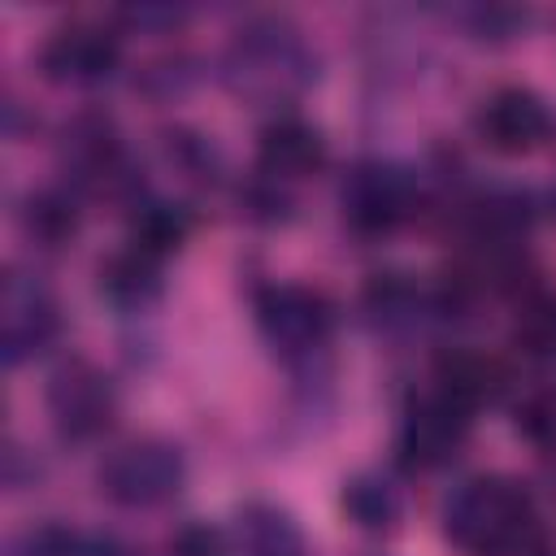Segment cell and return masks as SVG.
Segmentation results:
<instances>
[{"label":"cell","instance_id":"4","mask_svg":"<svg viewBox=\"0 0 556 556\" xmlns=\"http://www.w3.org/2000/svg\"><path fill=\"white\" fill-rule=\"evenodd\" d=\"M256 326L282 356H308L317 352L334 330V304L313 287H265L256 295Z\"/></svg>","mask_w":556,"mask_h":556},{"label":"cell","instance_id":"23","mask_svg":"<svg viewBox=\"0 0 556 556\" xmlns=\"http://www.w3.org/2000/svg\"><path fill=\"white\" fill-rule=\"evenodd\" d=\"M517 343L534 356H552L556 352V304L526 308L521 321H517Z\"/></svg>","mask_w":556,"mask_h":556},{"label":"cell","instance_id":"16","mask_svg":"<svg viewBox=\"0 0 556 556\" xmlns=\"http://www.w3.org/2000/svg\"><path fill=\"white\" fill-rule=\"evenodd\" d=\"M500 378H504L500 365L478 352H452L439 361V391H447L465 408H478L482 400H491L500 391Z\"/></svg>","mask_w":556,"mask_h":556},{"label":"cell","instance_id":"18","mask_svg":"<svg viewBox=\"0 0 556 556\" xmlns=\"http://www.w3.org/2000/svg\"><path fill=\"white\" fill-rule=\"evenodd\" d=\"M187 230H191L187 208H178V204H143L130 217V248H139V252L161 261L165 252H174L187 239Z\"/></svg>","mask_w":556,"mask_h":556},{"label":"cell","instance_id":"7","mask_svg":"<svg viewBox=\"0 0 556 556\" xmlns=\"http://www.w3.org/2000/svg\"><path fill=\"white\" fill-rule=\"evenodd\" d=\"M61 334V308L35 274H9L0 291V348L4 365L39 356Z\"/></svg>","mask_w":556,"mask_h":556},{"label":"cell","instance_id":"3","mask_svg":"<svg viewBox=\"0 0 556 556\" xmlns=\"http://www.w3.org/2000/svg\"><path fill=\"white\" fill-rule=\"evenodd\" d=\"M182 452L165 439H135L126 447H117L113 456H104L96 482L100 495H109L122 508H152L165 504L169 495H178L182 486Z\"/></svg>","mask_w":556,"mask_h":556},{"label":"cell","instance_id":"6","mask_svg":"<svg viewBox=\"0 0 556 556\" xmlns=\"http://www.w3.org/2000/svg\"><path fill=\"white\" fill-rule=\"evenodd\" d=\"M469 413L460 400H452L447 391H430L421 400H413L404 408V421H400V439H395V452H400V465L404 469H434L443 460L456 456V447L465 443L469 434Z\"/></svg>","mask_w":556,"mask_h":556},{"label":"cell","instance_id":"2","mask_svg":"<svg viewBox=\"0 0 556 556\" xmlns=\"http://www.w3.org/2000/svg\"><path fill=\"white\" fill-rule=\"evenodd\" d=\"M226 78L239 96L282 100L313 78V56L291 26L252 22L235 35V43L226 52Z\"/></svg>","mask_w":556,"mask_h":556},{"label":"cell","instance_id":"20","mask_svg":"<svg viewBox=\"0 0 556 556\" xmlns=\"http://www.w3.org/2000/svg\"><path fill=\"white\" fill-rule=\"evenodd\" d=\"M417 291L413 282H404L400 274H378L369 287H365V308L374 313V321L382 326H395V321H408L417 313Z\"/></svg>","mask_w":556,"mask_h":556},{"label":"cell","instance_id":"12","mask_svg":"<svg viewBox=\"0 0 556 556\" xmlns=\"http://www.w3.org/2000/svg\"><path fill=\"white\" fill-rule=\"evenodd\" d=\"M61 156L78 178H96V182L113 178L122 169V143L113 122L100 113H78L61 135Z\"/></svg>","mask_w":556,"mask_h":556},{"label":"cell","instance_id":"15","mask_svg":"<svg viewBox=\"0 0 556 556\" xmlns=\"http://www.w3.org/2000/svg\"><path fill=\"white\" fill-rule=\"evenodd\" d=\"M13 556H135V552L113 534H91V530H70V526H35L17 539Z\"/></svg>","mask_w":556,"mask_h":556},{"label":"cell","instance_id":"24","mask_svg":"<svg viewBox=\"0 0 556 556\" xmlns=\"http://www.w3.org/2000/svg\"><path fill=\"white\" fill-rule=\"evenodd\" d=\"M169 161L187 169V178L208 182L213 178V152L195 135H169Z\"/></svg>","mask_w":556,"mask_h":556},{"label":"cell","instance_id":"14","mask_svg":"<svg viewBox=\"0 0 556 556\" xmlns=\"http://www.w3.org/2000/svg\"><path fill=\"white\" fill-rule=\"evenodd\" d=\"M156 291H161V261L139 248H122L100 265V295L113 300L117 308H139Z\"/></svg>","mask_w":556,"mask_h":556},{"label":"cell","instance_id":"5","mask_svg":"<svg viewBox=\"0 0 556 556\" xmlns=\"http://www.w3.org/2000/svg\"><path fill=\"white\" fill-rule=\"evenodd\" d=\"M113 413H117L113 382L91 361L74 356L48 378V417H52L61 439L87 443L113 426Z\"/></svg>","mask_w":556,"mask_h":556},{"label":"cell","instance_id":"8","mask_svg":"<svg viewBox=\"0 0 556 556\" xmlns=\"http://www.w3.org/2000/svg\"><path fill=\"white\" fill-rule=\"evenodd\" d=\"M117 35L91 22H70L48 35L39 48V70L43 78L61 87H96L117 70Z\"/></svg>","mask_w":556,"mask_h":556},{"label":"cell","instance_id":"13","mask_svg":"<svg viewBox=\"0 0 556 556\" xmlns=\"http://www.w3.org/2000/svg\"><path fill=\"white\" fill-rule=\"evenodd\" d=\"M239 556H308L300 526L274 504L239 508Z\"/></svg>","mask_w":556,"mask_h":556},{"label":"cell","instance_id":"1","mask_svg":"<svg viewBox=\"0 0 556 556\" xmlns=\"http://www.w3.org/2000/svg\"><path fill=\"white\" fill-rule=\"evenodd\" d=\"M443 530L465 556H508L534 534V500L513 478H473L447 500Z\"/></svg>","mask_w":556,"mask_h":556},{"label":"cell","instance_id":"21","mask_svg":"<svg viewBox=\"0 0 556 556\" xmlns=\"http://www.w3.org/2000/svg\"><path fill=\"white\" fill-rule=\"evenodd\" d=\"M517 430L530 439V443H552L556 439V391L539 387L530 391L521 404H517Z\"/></svg>","mask_w":556,"mask_h":556},{"label":"cell","instance_id":"17","mask_svg":"<svg viewBox=\"0 0 556 556\" xmlns=\"http://www.w3.org/2000/svg\"><path fill=\"white\" fill-rule=\"evenodd\" d=\"M22 230L39 248H65L78 235V208L61 191H35L22 204Z\"/></svg>","mask_w":556,"mask_h":556},{"label":"cell","instance_id":"11","mask_svg":"<svg viewBox=\"0 0 556 556\" xmlns=\"http://www.w3.org/2000/svg\"><path fill=\"white\" fill-rule=\"evenodd\" d=\"M256 165L269 182H295V178H308L326 165V143L321 135L300 122V117H278L261 130V143H256Z\"/></svg>","mask_w":556,"mask_h":556},{"label":"cell","instance_id":"10","mask_svg":"<svg viewBox=\"0 0 556 556\" xmlns=\"http://www.w3.org/2000/svg\"><path fill=\"white\" fill-rule=\"evenodd\" d=\"M339 204H343V217L365 230V235H382L391 226H400L408 217V204H413V191H408V178L391 165H361L343 178V191H339Z\"/></svg>","mask_w":556,"mask_h":556},{"label":"cell","instance_id":"22","mask_svg":"<svg viewBox=\"0 0 556 556\" xmlns=\"http://www.w3.org/2000/svg\"><path fill=\"white\" fill-rule=\"evenodd\" d=\"M165 556H235V552H230V543H226V534H222L217 526H208V521H187V526H178V530L169 534Z\"/></svg>","mask_w":556,"mask_h":556},{"label":"cell","instance_id":"19","mask_svg":"<svg viewBox=\"0 0 556 556\" xmlns=\"http://www.w3.org/2000/svg\"><path fill=\"white\" fill-rule=\"evenodd\" d=\"M343 508H348V517H352L356 526H365V530H387V526H395V517H400V495L391 491L387 478H378V473H356L352 482H343Z\"/></svg>","mask_w":556,"mask_h":556},{"label":"cell","instance_id":"9","mask_svg":"<svg viewBox=\"0 0 556 556\" xmlns=\"http://www.w3.org/2000/svg\"><path fill=\"white\" fill-rule=\"evenodd\" d=\"M552 130H556V122H552L547 104L526 87H504L478 109L482 143L504 156H526V152L543 148L552 139Z\"/></svg>","mask_w":556,"mask_h":556}]
</instances>
